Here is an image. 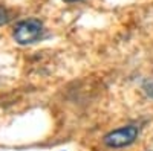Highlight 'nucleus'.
I'll return each mask as SVG.
<instances>
[{
	"label": "nucleus",
	"instance_id": "1",
	"mask_svg": "<svg viewBox=\"0 0 153 151\" xmlns=\"http://www.w3.org/2000/svg\"><path fill=\"white\" fill-rule=\"evenodd\" d=\"M43 34V23L38 18H26L16 24L14 40L19 44H31L40 40Z\"/></svg>",
	"mask_w": 153,
	"mask_h": 151
},
{
	"label": "nucleus",
	"instance_id": "2",
	"mask_svg": "<svg viewBox=\"0 0 153 151\" xmlns=\"http://www.w3.org/2000/svg\"><path fill=\"white\" fill-rule=\"evenodd\" d=\"M138 137V128L135 125H126V127L117 128L104 136V145L109 148H124L133 144Z\"/></svg>",
	"mask_w": 153,
	"mask_h": 151
},
{
	"label": "nucleus",
	"instance_id": "3",
	"mask_svg": "<svg viewBox=\"0 0 153 151\" xmlns=\"http://www.w3.org/2000/svg\"><path fill=\"white\" fill-rule=\"evenodd\" d=\"M9 21V14L5 8H0V24H5Z\"/></svg>",
	"mask_w": 153,
	"mask_h": 151
},
{
	"label": "nucleus",
	"instance_id": "4",
	"mask_svg": "<svg viewBox=\"0 0 153 151\" xmlns=\"http://www.w3.org/2000/svg\"><path fill=\"white\" fill-rule=\"evenodd\" d=\"M146 90H147V93H149L150 96H153V81H149V82L146 84Z\"/></svg>",
	"mask_w": 153,
	"mask_h": 151
},
{
	"label": "nucleus",
	"instance_id": "5",
	"mask_svg": "<svg viewBox=\"0 0 153 151\" xmlns=\"http://www.w3.org/2000/svg\"><path fill=\"white\" fill-rule=\"evenodd\" d=\"M65 2H76V0H65Z\"/></svg>",
	"mask_w": 153,
	"mask_h": 151
}]
</instances>
